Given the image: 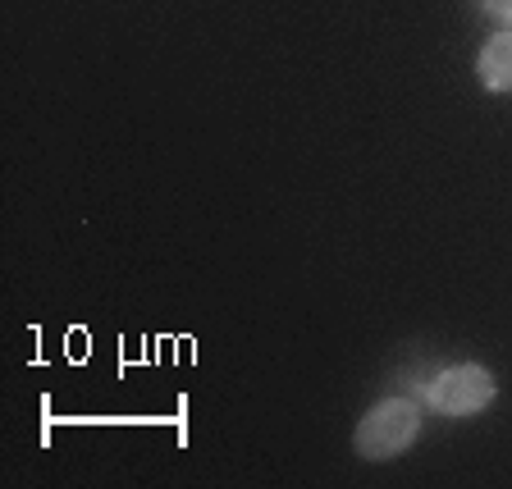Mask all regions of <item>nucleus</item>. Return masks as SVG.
<instances>
[{"label": "nucleus", "mask_w": 512, "mask_h": 489, "mask_svg": "<svg viewBox=\"0 0 512 489\" xmlns=\"http://www.w3.org/2000/svg\"><path fill=\"white\" fill-rule=\"evenodd\" d=\"M416 435H421V403L416 398H384L357 421L352 448L366 462H389L398 453H407L416 444Z\"/></svg>", "instance_id": "nucleus-1"}, {"label": "nucleus", "mask_w": 512, "mask_h": 489, "mask_svg": "<svg viewBox=\"0 0 512 489\" xmlns=\"http://www.w3.org/2000/svg\"><path fill=\"white\" fill-rule=\"evenodd\" d=\"M426 398L435 412L444 416H476L494 403V375L476 362H458V366H444L435 380L426 384Z\"/></svg>", "instance_id": "nucleus-2"}, {"label": "nucleus", "mask_w": 512, "mask_h": 489, "mask_svg": "<svg viewBox=\"0 0 512 489\" xmlns=\"http://www.w3.org/2000/svg\"><path fill=\"white\" fill-rule=\"evenodd\" d=\"M476 74L490 92H512V32H494L490 42L480 46Z\"/></svg>", "instance_id": "nucleus-3"}, {"label": "nucleus", "mask_w": 512, "mask_h": 489, "mask_svg": "<svg viewBox=\"0 0 512 489\" xmlns=\"http://www.w3.org/2000/svg\"><path fill=\"white\" fill-rule=\"evenodd\" d=\"M480 10H485V14H494V19H503V23H508V19H512V0H480Z\"/></svg>", "instance_id": "nucleus-4"}, {"label": "nucleus", "mask_w": 512, "mask_h": 489, "mask_svg": "<svg viewBox=\"0 0 512 489\" xmlns=\"http://www.w3.org/2000/svg\"><path fill=\"white\" fill-rule=\"evenodd\" d=\"M508 23H512V19H508Z\"/></svg>", "instance_id": "nucleus-5"}]
</instances>
